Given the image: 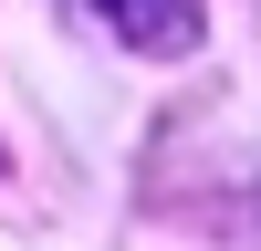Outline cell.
<instances>
[{"mask_svg":"<svg viewBox=\"0 0 261 251\" xmlns=\"http://www.w3.org/2000/svg\"><path fill=\"white\" fill-rule=\"evenodd\" d=\"M94 11L115 21V42H125V53H157V63H178L188 42H199L209 0H94Z\"/></svg>","mask_w":261,"mask_h":251,"instance_id":"1","label":"cell"}]
</instances>
